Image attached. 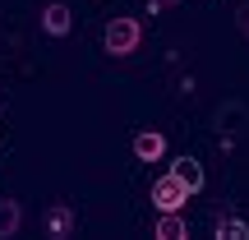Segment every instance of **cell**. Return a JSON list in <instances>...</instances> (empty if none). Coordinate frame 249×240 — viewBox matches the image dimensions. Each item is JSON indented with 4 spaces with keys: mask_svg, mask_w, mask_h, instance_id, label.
Wrapping results in <instances>:
<instances>
[{
    "mask_svg": "<svg viewBox=\"0 0 249 240\" xmlns=\"http://www.w3.org/2000/svg\"><path fill=\"white\" fill-rule=\"evenodd\" d=\"M18 226H23V208H18V199H0V240L18 236Z\"/></svg>",
    "mask_w": 249,
    "mask_h": 240,
    "instance_id": "8",
    "label": "cell"
},
{
    "mask_svg": "<svg viewBox=\"0 0 249 240\" xmlns=\"http://www.w3.org/2000/svg\"><path fill=\"white\" fill-rule=\"evenodd\" d=\"M217 240H249V222L235 213H222L217 217Z\"/></svg>",
    "mask_w": 249,
    "mask_h": 240,
    "instance_id": "9",
    "label": "cell"
},
{
    "mask_svg": "<svg viewBox=\"0 0 249 240\" xmlns=\"http://www.w3.org/2000/svg\"><path fill=\"white\" fill-rule=\"evenodd\" d=\"M185 199H189V185L180 176H161V180H152V208H157V213H180V208H185Z\"/></svg>",
    "mask_w": 249,
    "mask_h": 240,
    "instance_id": "2",
    "label": "cell"
},
{
    "mask_svg": "<svg viewBox=\"0 0 249 240\" xmlns=\"http://www.w3.org/2000/svg\"><path fill=\"white\" fill-rule=\"evenodd\" d=\"M70 28H74V14H70V5H65V0L42 5V33H46V37H65Z\"/></svg>",
    "mask_w": 249,
    "mask_h": 240,
    "instance_id": "4",
    "label": "cell"
},
{
    "mask_svg": "<svg viewBox=\"0 0 249 240\" xmlns=\"http://www.w3.org/2000/svg\"><path fill=\"white\" fill-rule=\"evenodd\" d=\"M134 157L139 162H161L166 157V134L161 129H139L134 134Z\"/></svg>",
    "mask_w": 249,
    "mask_h": 240,
    "instance_id": "5",
    "label": "cell"
},
{
    "mask_svg": "<svg viewBox=\"0 0 249 240\" xmlns=\"http://www.w3.org/2000/svg\"><path fill=\"white\" fill-rule=\"evenodd\" d=\"M152 236H157V240H185L189 226H185V217H180V213H161L157 222H152Z\"/></svg>",
    "mask_w": 249,
    "mask_h": 240,
    "instance_id": "7",
    "label": "cell"
},
{
    "mask_svg": "<svg viewBox=\"0 0 249 240\" xmlns=\"http://www.w3.org/2000/svg\"><path fill=\"white\" fill-rule=\"evenodd\" d=\"M166 5H176V0H148V14H161Z\"/></svg>",
    "mask_w": 249,
    "mask_h": 240,
    "instance_id": "11",
    "label": "cell"
},
{
    "mask_svg": "<svg viewBox=\"0 0 249 240\" xmlns=\"http://www.w3.org/2000/svg\"><path fill=\"white\" fill-rule=\"evenodd\" d=\"M171 176H180V180H185V185H189V194H198V189H203V166H198V157H189V152L171 162Z\"/></svg>",
    "mask_w": 249,
    "mask_h": 240,
    "instance_id": "6",
    "label": "cell"
},
{
    "mask_svg": "<svg viewBox=\"0 0 249 240\" xmlns=\"http://www.w3.org/2000/svg\"><path fill=\"white\" fill-rule=\"evenodd\" d=\"M0 102H5V92H0Z\"/></svg>",
    "mask_w": 249,
    "mask_h": 240,
    "instance_id": "12",
    "label": "cell"
},
{
    "mask_svg": "<svg viewBox=\"0 0 249 240\" xmlns=\"http://www.w3.org/2000/svg\"><path fill=\"white\" fill-rule=\"evenodd\" d=\"M42 231L51 236V240L79 236V213H74L70 203H51V208H46V217H42Z\"/></svg>",
    "mask_w": 249,
    "mask_h": 240,
    "instance_id": "3",
    "label": "cell"
},
{
    "mask_svg": "<svg viewBox=\"0 0 249 240\" xmlns=\"http://www.w3.org/2000/svg\"><path fill=\"white\" fill-rule=\"evenodd\" d=\"M102 42H107L111 55H134V51H139V42H143V23L134 14H116L107 23V33H102Z\"/></svg>",
    "mask_w": 249,
    "mask_h": 240,
    "instance_id": "1",
    "label": "cell"
},
{
    "mask_svg": "<svg viewBox=\"0 0 249 240\" xmlns=\"http://www.w3.org/2000/svg\"><path fill=\"white\" fill-rule=\"evenodd\" d=\"M235 23H240V33H245V42H249V5L235 9Z\"/></svg>",
    "mask_w": 249,
    "mask_h": 240,
    "instance_id": "10",
    "label": "cell"
}]
</instances>
